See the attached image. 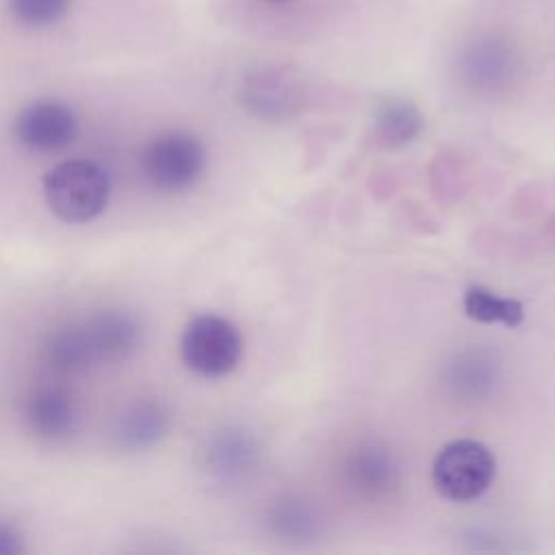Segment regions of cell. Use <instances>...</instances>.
Instances as JSON below:
<instances>
[{"instance_id":"8","label":"cell","mask_w":555,"mask_h":555,"mask_svg":"<svg viewBox=\"0 0 555 555\" xmlns=\"http://www.w3.org/2000/svg\"><path fill=\"white\" fill-rule=\"evenodd\" d=\"M169 427L167 410L156 401H137L121 412L115 425V440L121 449L141 451L156 444Z\"/></svg>"},{"instance_id":"6","label":"cell","mask_w":555,"mask_h":555,"mask_svg":"<svg viewBox=\"0 0 555 555\" xmlns=\"http://www.w3.org/2000/svg\"><path fill=\"white\" fill-rule=\"evenodd\" d=\"M78 130L74 111L59 100H39L22 108L13 124L15 139L33 152L65 150Z\"/></svg>"},{"instance_id":"1","label":"cell","mask_w":555,"mask_h":555,"mask_svg":"<svg viewBox=\"0 0 555 555\" xmlns=\"http://www.w3.org/2000/svg\"><path fill=\"white\" fill-rule=\"evenodd\" d=\"M141 327L134 317L108 310L54 332L43 356L56 371H80L100 362L124 360L137 349Z\"/></svg>"},{"instance_id":"12","label":"cell","mask_w":555,"mask_h":555,"mask_svg":"<svg viewBox=\"0 0 555 555\" xmlns=\"http://www.w3.org/2000/svg\"><path fill=\"white\" fill-rule=\"evenodd\" d=\"M22 551H24V542L20 531L13 525L0 520V555H17Z\"/></svg>"},{"instance_id":"5","label":"cell","mask_w":555,"mask_h":555,"mask_svg":"<svg viewBox=\"0 0 555 555\" xmlns=\"http://www.w3.org/2000/svg\"><path fill=\"white\" fill-rule=\"evenodd\" d=\"M206 165L202 141L189 132L169 130L156 134L141 154V169L160 191H184L197 182Z\"/></svg>"},{"instance_id":"9","label":"cell","mask_w":555,"mask_h":555,"mask_svg":"<svg viewBox=\"0 0 555 555\" xmlns=\"http://www.w3.org/2000/svg\"><path fill=\"white\" fill-rule=\"evenodd\" d=\"M464 312L479 323H503L507 327L518 325L525 319L522 304L516 299L499 297L481 286H473L464 295Z\"/></svg>"},{"instance_id":"4","label":"cell","mask_w":555,"mask_h":555,"mask_svg":"<svg viewBox=\"0 0 555 555\" xmlns=\"http://www.w3.org/2000/svg\"><path fill=\"white\" fill-rule=\"evenodd\" d=\"M243 340L234 323L219 314L193 317L180 338L184 364L204 377L228 375L241 360Z\"/></svg>"},{"instance_id":"2","label":"cell","mask_w":555,"mask_h":555,"mask_svg":"<svg viewBox=\"0 0 555 555\" xmlns=\"http://www.w3.org/2000/svg\"><path fill=\"white\" fill-rule=\"evenodd\" d=\"M43 195L50 210L61 221L87 223L104 212L111 182L100 165L85 158H72L46 171Z\"/></svg>"},{"instance_id":"3","label":"cell","mask_w":555,"mask_h":555,"mask_svg":"<svg viewBox=\"0 0 555 555\" xmlns=\"http://www.w3.org/2000/svg\"><path fill=\"white\" fill-rule=\"evenodd\" d=\"M496 460L479 440L460 438L447 442L431 466L436 490L455 503L479 499L494 481Z\"/></svg>"},{"instance_id":"10","label":"cell","mask_w":555,"mask_h":555,"mask_svg":"<svg viewBox=\"0 0 555 555\" xmlns=\"http://www.w3.org/2000/svg\"><path fill=\"white\" fill-rule=\"evenodd\" d=\"M208 462L221 475H238L254 462V444L241 431H223L210 442Z\"/></svg>"},{"instance_id":"11","label":"cell","mask_w":555,"mask_h":555,"mask_svg":"<svg viewBox=\"0 0 555 555\" xmlns=\"http://www.w3.org/2000/svg\"><path fill=\"white\" fill-rule=\"evenodd\" d=\"M69 7V0H9V9L17 22L43 28L59 22Z\"/></svg>"},{"instance_id":"7","label":"cell","mask_w":555,"mask_h":555,"mask_svg":"<svg viewBox=\"0 0 555 555\" xmlns=\"http://www.w3.org/2000/svg\"><path fill=\"white\" fill-rule=\"evenodd\" d=\"M26 421L41 438L56 440L67 436L76 421L72 395L61 386H39L26 403Z\"/></svg>"}]
</instances>
